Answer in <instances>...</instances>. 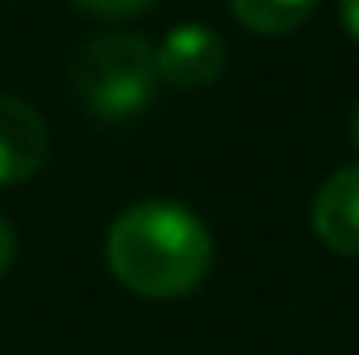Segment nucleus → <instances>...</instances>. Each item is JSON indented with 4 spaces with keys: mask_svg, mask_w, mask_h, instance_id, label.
<instances>
[{
    "mask_svg": "<svg viewBox=\"0 0 359 355\" xmlns=\"http://www.w3.org/2000/svg\"><path fill=\"white\" fill-rule=\"evenodd\" d=\"M347 134H351V147L359 151V100H355V109H351V117H347Z\"/></svg>",
    "mask_w": 359,
    "mask_h": 355,
    "instance_id": "obj_10",
    "label": "nucleus"
},
{
    "mask_svg": "<svg viewBox=\"0 0 359 355\" xmlns=\"http://www.w3.org/2000/svg\"><path fill=\"white\" fill-rule=\"evenodd\" d=\"M76 96L100 121H130L138 117L159 88L155 46L142 34H104L92 38L76 59Z\"/></svg>",
    "mask_w": 359,
    "mask_h": 355,
    "instance_id": "obj_2",
    "label": "nucleus"
},
{
    "mask_svg": "<svg viewBox=\"0 0 359 355\" xmlns=\"http://www.w3.org/2000/svg\"><path fill=\"white\" fill-rule=\"evenodd\" d=\"M104 260L130 293L172 301L205 284L213 267V234L176 201H142L113 217Z\"/></svg>",
    "mask_w": 359,
    "mask_h": 355,
    "instance_id": "obj_1",
    "label": "nucleus"
},
{
    "mask_svg": "<svg viewBox=\"0 0 359 355\" xmlns=\"http://www.w3.org/2000/svg\"><path fill=\"white\" fill-rule=\"evenodd\" d=\"M84 13L92 17H138V13H147L151 4H159V0H76Z\"/></svg>",
    "mask_w": 359,
    "mask_h": 355,
    "instance_id": "obj_7",
    "label": "nucleus"
},
{
    "mask_svg": "<svg viewBox=\"0 0 359 355\" xmlns=\"http://www.w3.org/2000/svg\"><path fill=\"white\" fill-rule=\"evenodd\" d=\"M313 234L334 255H359V163L339 168L313 196Z\"/></svg>",
    "mask_w": 359,
    "mask_h": 355,
    "instance_id": "obj_5",
    "label": "nucleus"
},
{
    "mask_svg": "<svg viewBox=\"0 0 359 355\" xmlns=\"http://www.w3.org/2000/svg\"><path fill=\"white\" fill-rule=\"evenodd\" d=\"M339 13H343V29L359 42V0H339Z\"/></svg>",
    "mask_w": 359,
    "mask_h": 355,
    "instance_id": "obj_9",
    "label": "nucleus"
},
{
    "mask_svg": "<svg viewBox=\"0 0 359 355\" xmlns=\"http://www.w3.org/2000/svg\"><path fill=\"white\" fill-rule=\"evenodd\" d=\"M13 260H17V230L0 217V276L13 267Z\"/></svg>",
    "mask_w": 359,
    "mask_h": 355,
    "instance_id": "obj_8",
    "label": "nucleus"
},
{
    "mask_svg": "<svg viewBox=\"0 0 359 355\" xmlns=\"http://www.w3.org/2000/svg\"><path fill=\"white\" fill-rule=\"evenodd\" d=\"M155 72L172 88H209L226 72V42L209 25H176L155 46Z\"/></svg>",
    "mask_w": 359,
    "mask_h": 355,
    "instance_id": "obj_3",
    "label": "nucleus"
},
{
    "mask_svg": "<svg viewBox=\"0 0 359 355\" xmlns=\"http://www.w3.org/2000/svg\"><path fill=\"white\" fill-rule=\"evenodd\" d=\"M313 4L318 0H230L234 17L255 34H288V29L305 25Z\"/></svg>",
    "mask_w": 359,
    "mask_h": 355,
    "instance_id": "obj_6",
    "label": "nucleus"
},
{
    "mask_svg": "<svg viewBox=\"0 0 359 355\" xmlns=\"http://www.w3.org/2000/svg\"><path fill=\"white\" fill-rule=\"evenodd\" d=\"M50 155L42 113L21 96H0V188L29 180Z\"/></svg>",
    "mask_w": 359,
    "mask_h": 355,
    "instance_id": "obj_4",
    "label": "nucleus"
}]
</instances>
